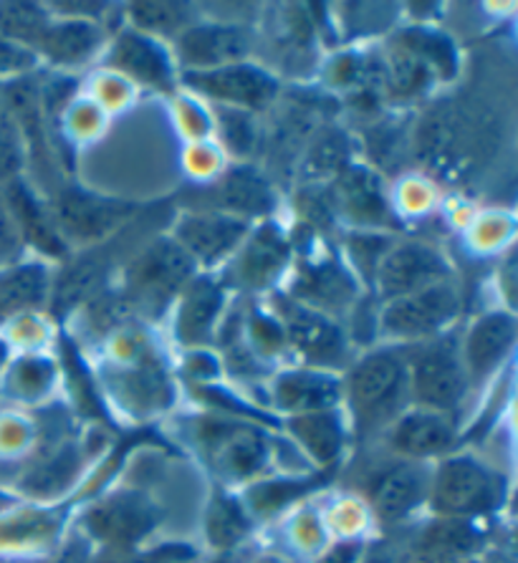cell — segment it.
I'll return each mask as SVG.
<instances>
[{"mask_svg": "<svg viewBox=\"0 0 518 563\" xmlns=\"http://www.w3.org/2000/svg\"><path fill=\"white\" fill-rule=\"evenodd\" d=\"M152 526H155V516L150 506L134 498L107 500L91 514V531L117 543L137 541Z\"/></svg>", "mask_w": 518, "mask_h": 563, "instance_id": "cell-25", "label": "cell"}, {"mask_svg": "<svg viewBox=\"0 0 518 563\" xmlns=\"http://www.w3.org/2000/svg\"><path fill=\"white\" fill-rule=\"evenodd\" d=\"M51 377V366L44 360H23V364L15 366L11 374V382L15 389L23 391V395H38L41 389H46Z\"/></svg>", "mask_w": 518, "mask_h": 563, "instance_id": "cell-38", "label": "cell"}, {"mask_svg": "<svg viewBox=\"0 0 518 563\" xmlns=\"http://www.w3.org/2000/svg\"><path fill=\"white\" fill-rule=\"evenodd\" d=\"M307 167L317 180L329 175H342L350 167V144H346V136L339 130L319 132V136H313Z\"/></svg>", "mask_w": 518, "mask_h": 563, "instance_id": "cell-31", "label": "cell"}, {"mask_svg": "<svg viewBox=\"0 0 518 563\" xmlns=\"http://www.w3.org/2000/svg\"><path fill=\"white\" fill-rule=\"evenodd\" d=\"M337 216L350 220L360 228L389 225V205L382 190L379 177L362 165H350L337 177L334 187Z\"/></svg>", "mask_w": 518, "mask_h": 563, "instance_id": "cell-13", "label": "cell"}, {"mask_svg": "<svg viewBox=\"0 0 518 563\" xmlns=\"http://www.w3.org/2000/svg\"><path fill=\"white\" fill-rule=\"evenodd\" d=\"M291 258V245L274 223H263L256 233L245 238L233 263V278L245 288H266L282 276Z\"/></svg>", "mask_w": 518, "mask_h": 563, "instance_id": "cell-16", "label": "cell"}, {"mask_svg": "<svg viewBox=\"0 0 518 563\" xmlns=\"http://www.w3.org/2000/svg\"><path fill=\"white\" fill-rule=\"evenodd\" d=\"M395 46L418 58L436 79L450 81L458 74V48L443 31L428 29V25H412V29H405L400 33Z\"/></svg>", "mask_w": 518, "mask_h": 563, "instance_id": "cell-26", "label": "cell"}, {"mask_svg": "<svg viewBox=\"0 0 518 563\" xmlns=\"http://www.w3.org/2000/svg\"><path fill=\"white\" fill-rule=\"evenodd\" d=\"M251 223L228 212H192L175 228L173 241L190 255L195 266H218L241 249Z\"/></svg>", "mask_w": 518, "mask_h": 563, "instance_id": "cell-11", "label": "cell"}, {"mask_svg": "<svg viewBox=\"0 0 518 563\" xmlns=\"http://www.w3.org/2000/svg\"><path fill=\"white\" fill-rule=\"evenodd\" d=\"M296 438L301 440V445L307 448L319 463L329 465L331 460L339 457L344 445V432L342 424H339V417L334 412H311V415H299L291 424Z\"/></svg>", "mask_w": 518, "mask_h": 563, "instance_id": "cell-29", "label": "cell"}, {"mask_svg": "<svg viewBox=\"0 0 518 563\" xmlns=\"http://www.w3.org/2000/svg\"><path fill=\"white\" fill-rule=\"evenodd\" d=\"M183 81L192 91L202 93L220 107L241 109V112H261L274 104L278 79L256 64H231L212 71H185Z\"/></svg>", "mask_w": 518, "mask_h": 563, "instance_id": "cell-9", "label": "cell"}, {"mask_svg": "<svg viewBox=\"0 0 518 563\" xmlns=\"http://www.w3.org/2000/svg\"><path fill=\"white\" fill-rule=\"evenodd\" d=\"M432 76L418 58L405 54L403 48L389 51L385 66H382V81H385L387 93L393 99H415L430 87Z\"/></svg>", "mask_w": 518, "mask_h": 563, "instance_id": "cell-30", "label": "cell"}, {"mask_svg": "<svg viewBox=\"0 0 518 563\" xmlns=\"http://www.w3.org/2000/svg\"><path fill=\"white\" fill-rule=\"evenodd\" d=\"M225 306V288L212 278H192L183 288L177 311V336L183 344L198 346L212 339L220 311Z\"/></svg>", "mask_w": 518, "mask_h": 563, "instance_id": "cell-20", "label": "cell"}, {"mask_svg": "<svg viewBox=\"0 0 518 563\" xmlns=\"http://www.w3.org/2000/svg\"><path fill=\"white\" fill-rule=\"evenodd\" d=\"M3 200L8 205V210H11L15 228H19L21 241L36 245L38 251H44L51 258H64L66 241L58 235L48 208H44V205L36 200V195L29 190V185H25L21 177L5 185Z\"/></svg>", "mask_w": 518, "mask_h": 563, "instance_id": "cell-19", "label": "cell"}, {"mask_svg": "<svg viewBox=\"0 0 518 563\" xmlns=\"http://www.w3.org/2000/svg\"><path fill=\"white\" fill-rule=\"evenodd\" d=\"M21 245L23 241L19 235V228H15L11 210H8L3 195H0V268H5L8 263L19 258Z\"/></svg>", "mask_w": 518, "mask_h": 563, "instance_id": "cell-40", "label": "cell"}, {"mask_svg": "<svg viewBox=\"0 0 518 563\" xmlns=\"http://www.w3.org/2000/svg\"><path fill=\"white\" fill-rule=\"evenodd\" d=\"M36 54L0 36V76H11V79L13 76H25L31 68H36Z\"/></svg>", "mask_w": 518, "mask_h": 563, "instance_id": "cell-39", "label": "cell"}, {"mask_svg": "<svg viewBox=\"0 0 518 563\" xmlns=\"http://www.w3.org/2000/svg\"><path fill=\"white\" fill-rule=\"evenodd\" d=\"M137 210L132 202L101 198L84 187H62L56 198L51 200L48 212L51 220L64 241L95 243L107 238L112 230L124 223L132 212Z\"/></svg>", "mask_w": 518, "mask_h": 563, "instance_id": "cell-6", "label": "cell"}, {"mask_svg": "<svg viewBox=\"0 0 518 563\" xmlns=\"http://www.w3.org/2000/svg\"><path fill=\"white\" fill-rule=\"evenodd\" d=\"M274 397L278 407L291 409V412H324L339 402L342 384L327 372H286L276 382Z\"/></svg>", "mask_w": 518, "mask_h": 563, "instance_id": "cell-22", "label": "cell"}, {"mask_svg": "<svg viewBox=\"0 0 518 563\" xmlns=\"http://www.w3.org/2000/svg\"><path fill=\"white\" fill-rule=\"evenodd\" d=\"M432 485V508L450 518L481 516L500 506L504 485L498 475L473 457H450Z\"/></svg>", "mask_w": 518, "mask_h": 563, "instance_id": "cell-4", "label": "cell"}, {"mask_svg": "<svg viewBox=\"0 0 518 563\" xmlns=\"http://www.w3.org/2000/svg\"><path fill=\"white\" fill-rule=\"evenodd\" d=\"M218 200L228 216L243 218L249 223L251 218H266L276 208L274 187L249 165L233 167L223 177V183L218 187Z\"/></svg>", "mask_w": 518, "mask_h": 563, "instance_id": "cell-23", "label": "cell"}, {"mask_svg": "<svg viewBox=\"0 0 518 563\" xmlns=\"http://www.w3.org/2000/svg\"><path fill=\"white\" fill-rule=\"evenodd\" d=\"M407 372H410V395L422 409L432 412H453L469 391V374L461 352L448 339L420 341L415 352L407 354Z\"/></svg>", "mask_w": 518, "mask_h": 563, "instance_id": "cell-2", "label": "cell"}, {"mask_svg": "<svg viewBox=\"0 0 518 563\" xmlns=\"http://www.w3.org/2000/svg\"><path fill=\"white\" fill-rule=\"evenodd\" d=\"M23 169V136L0 93V185L19 180Z\"/></svg>", "mask_w": 518, "mask_h": 563, "instance_id": "cell-33", "label": "cell"}, {"mask_svg": "<svg viewBox=\"0 0 518 563\" xmlns=\"http://www.w3.org/2000/svg\"><path fill=\"white\" fill-rule=\"evenodd\" d=\"M291 298L311 306L321 313H339L356 303L360 284L352 276V271L339 263L337 258H313L304 261L299 266V276L291 288Z\"/></svg>", "mask_w": 518, "mask_h": 563, "instance_id": "cell-12", "label": "cell"}, {"mask_svg": "<svg viewBox=\"0 0 518 563\" xmlns=\"http://www.w3.org/2000/svg\"><path fill=\"white\" fill-rule=\"evenodd\" d=\"M245 531H249V520H245L243 510L235 506L233 500L220 498L216 500L210 514V541L212 545H231L241 541Z\"/></svg>", "mask_w": 518, "mask_h": 563, "instance_id": "cell-34", "label": "cell"}, {"mask_svg": "<svg viewBox=\"0 0 518 563\" xmlns=\"http://www.w3.org/2000/svg\"><path fill=\"white\" fill-rule=\"evenodd\" d=\"M516 341V319L506 311H491L473 323L463 344V366L469 379H486L494 374Z\"/></svg>", "mask_w": 518, "mask_h": 563, "instance_id": "cell-14", "label": "cell"}, {"mask_svg": "<svg viewBox=\"0 0 518 563\" xmlns=\"http://www.w3.org/2000/svg\"><path fill=\"white\" fill-rule=\"evenodd\" d=\"M198 8L190 3H134L130 5V21L134 31L144 36L177 38L195 23Z\"/></svg>", "mask_w": 518, "mask_h": 563, "instance_id": "cell-28", "label": "cell"}, {"mask_svg": "<svg viewBox=\"0 0 518 563\" xmlns=\"http://www.w3.org/2000/svg\"><path fill=\"white\" fill-rule=\"evenodd\" d=\"M192 278L195 261L190 255L173 238H159L132 263L130 296L142 309L159 313Z\"/></svg>", "mask_w": 518, "mask_h": 563, "instance_id": "cell-5", "label": "cell"}, {"mask_svg": "<svg viewBox=\"0 0 518 563\" xmlns=\"http://www.w3.org/2000/svg\"><path fill=\"white\" fill-rule=\"evenodd\" d=\"M276 313L286 341H291L309 364L342 366L350 360V339L331 316L288 296L276 298Z\"/></svg>", "mask_w": 518, "mask_h": 563, "instance_id": "cell-7", "label": "cell"}, {"mask_svg": "<svg viewBox=\"0 0 518 563\" xmlns=\"http://www.w3.org/2000/svg\"><path fill=\"white\" fill-rule=\"evenodd\" d=\"M389 241L387 235H370V233H356L350 238V255L354 261L356 271H360V276L372 284V278H375V271L379 266V261L385 258V253L389 251Z\"/></svg>", "mask_w": 518, "mask_h": 563, "instance_id": "cell-35", "label": "cell"}, {"mask_svg": "<svg viewBox=\"0 0 518 563\" xmlns=\"http://www.w3.org/2000/svg\"><path fill=\"white\" fill-rule=\"evenodd\" d=\"M428 471L418 463H403L377 475L375 485H372V503H375L382 520L395 523V520L410 516L428 496Z\"/></svg>", "mask_w": 518, "mask_h": 563, "instance_id": "cell-18", "label": "cell"}, {"mask_svg": "<svg viewBox=\"0 0 518 563\" xmlns=\"http://www.w3.org/2000/svg\"><path fill=\"white\" fill-rule=\"evenodd\" d=\"M109 66H114L117 71L144 84V87L159 91H167L175 81L173 62H169V54L163 48V44L134 29L119 33L112 54H109Z\"/></svg>", "mask_w": 518, "mask_h": 563, "instance_id": "cell-15", "label": "cell"}, {"mask_svg": "<svg viewBox=\"0 0 518 563\" xmlns=\"http://www.w3.org/2000/svg\"><path fill=\"white\" fill-rule=\"evenodd\" d=\"M99 563H119V561H99Z\"/></svg>", "mask_w": 518, "mask_h": 563, "instance_id": "cell-43", "label": "cell"}, {"mask_svg": "<svg viewBox=\"0 0 518 563\" xmlns=\"http://www.w3.org/2000/svg\"><path fill=\"white\" fill-rule=\"evenodd\" d=\"M455 445V428L445 415L432 409H415L400 415L389 432V448L403 457H440Z\"/></svg>", "mask_w": 518, "mask_h": 563, "instance_id": "cell-17", "label": "cell"}, {"mask_svg": "<svg viewBox=\"0 0 518 563\" xmlns=\"http://www.w3.org/2000/svg\"><path fill=\"white\" fill-rule=\"evenodd\" d=\"M461 313V294L458 288L445 280L430 288H422L418 294L395 298L387 301L379 313V334L397 341H430Z\"/></svg>", "mask_w": 518, "mask_h": 563, "instance_id": "cell-3", "label": "cell"}, {"mask_svg": "<svg viewBox=\"0 0 518 563\" xmlns=\"http://www.w3.org/2000/svg\"><path fill=\"white\" fill-rule=\"evenodd\" d=\"M218 442H225V465L231 467V473L235 475H249L253 471H258L263 465V457H266L263 445L253 438V434H233V438Z\"/></svg>", "mask_w": 518, "mask_h": 563, "instance_id": "cell-36", "label": "cell"}, {"mask_svg": "<svg viewBox=\"0 0 518 563\" xmlns=\"http://www.w3.org/2000/svg\"><path fill=\"white\" fill-rule=\"evenodd\" d=\"M51 13L46 5L38 3H0V36L11 44L36 54L44 41Z\"/></svg>", "mask_w": 518, "mask_h": 563, "instance_id": "cell-27", "label": "cell"}, {"mask_svg": "<svg viewBox=\"0 0 518 563\" xmlns=\"http://www.w3.org/2000/svg\"><path fill=\"white\" fill-rule=\"evenodd\" d=\"M218 122H220V136H223L225 147L238 157H249L256 150L258 142V126L251 112H241V109L218 107Z\"/></svg>", "mask_w": 518, "mask_h": 563, "instance_id": "cell-32", "label": "cell"}, {"mask_svg": "<svg viewBox=\"0 0 518 563\" xmlns=\"http://www.w3.org/2000/svg\"><path fill=\"white\" fill-rule=\"evenodd\" d=\"M354 420L362 430H377L395 422L410 399L407 352L385 346L370 352L354 364L346 379Z\"/></svg>", "mask_w": 518, "mask_h": 563, "instance_id": "cell-1", "label": "cell"}, {"mask_svg": "<svg viewBox=\"0 0 518 563\" xmlns=\"http://www.w3.org/2000/svg\"><path fill=\"white\" fill-rule=\"evenodd\" d=\"M367 13L364 19H352V15H344L342 23L350 36H372V33L387 31L389 25L395 23L400 8L389 3H367Z\"/></svg>", "mask_w": 518, "mask_h": 563, "instance_id": "cell-37", "label": "cell"}, {"mask_svg": "<svg viewBox=\"0 0 518 563\" xmlns=\"http://www.w3.org/2000/svg\"><path fill=\"white\" fill-rule=\"evenodd\" d=\"M450 276H453V268L443 258V253H438L428 243L405 241L389 245L372 284L382 301H395V298L418 294L422 288L445 284Z\"/></svg>", "mask_w": 518, "mask_h": 563, "instance_id": "cell-8", "label": "cell"}, {"mask_svg": "<svg viewBox=\"0 0 518 563\" xmlns=\"http://www.w3.org/2000/svg\"><path fill=\"white\" fill-rule=\"evenodd\" d=\"M51 291V271L44 263H19L0 268V323L44 306Z\"/></svg>", "mask_w": 518, "mask_h": 563, "instance_id": "cell-24", "label": "cell"}, {"mask_svg": "<svg viewBox=\"0 0 518 563\" xmlns=\"http://www.w3.org/2000/svg\"><path fill=\"white\" fill-rule=\"evenodd\" d=\"M251 31L235 23H192L175 38V51L188 71H212L241 64L251 54Z\"/></svg>", "mask_w": 518, "mask_h": 563, "instance_id": "cell-10", "label": "cell"}, {"mask_svg": "<svg viewBox=\"0 0 518 563\" xmlns=\"http://www.w3.org/2000/svg\"><path fill=\"white\" fill-rule=\"evenodd\" d=\"M360 556V545L354 543H344V545H337L334 551H329L321 563H354V559Z\"/></svg>", "mask_w": 518, "mask_h": 563, "instance_id": "cell-42", "label": "cell"}, {"mask_svg": "<svg viewBox=\"0 0 518 563\" xmlns=\"http://www.w3.org/2000/svg\"><path fill=\"white\" fill-rule=\"evenodd\" d=\"M101 41H104V31L97 23L54 19L44 41H41L36 56H46L56 66H81L97 54Z\"/></svg>", "mask_w": 518, "mask_h": 563, "instance_id": "cell-21", "label": "cell"}, {"mask_svg": "<svg viewBox=\"0 0 518 563\" xmlns=\"http://www.w3.org/2000/svg\"><path fill=\"white\" fill-rule=\"evenodd\" d=\"M251 336H253V344H258V349H271V352H274V349L278 352L286 341V334L278 319H271V316H263V313H256L251 319Z\"/></svg>", "mask_w": 518, "mask_h": 563, "instance_id": "cell-41", "label": "cell"}]
</instances>
